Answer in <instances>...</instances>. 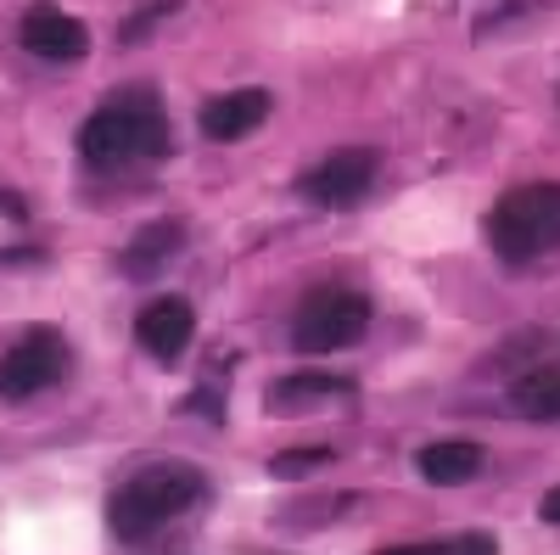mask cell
Segmentation results:
<instances>
[{"label": "cell", "instance_id": "obj_1", "mask_svg": "<svg viewBox=\"0 0 560 555\" xmlns=\"http://www.w3.org/2000/svg\"><path fill=\"white\" fill-rule=\"evenodd\" d=\"M163 152H168V107L147 84L113 90L79 129V158L102 174L124 169V163H152Z\"/></svg>", "mask_w": 560, "mask_h": 555}, {"label": "cell", "instance_id": "obj_2", "mask_svg": "<svg viewBox=\"0 0 560 555\" xmlns=\"http://www.w3.org/2000/svg\"><path fill=\"white\" fill-rule=\"evenodd\" d=\"M202 494H208L202 466H185V460H158V466L135 472L129 483L113 488L107 522H113V533H118L124 544H140V539H152L158 528H168L174 517H185Z\"/></svg>", "mask_w": 560, "mask_h": 555}, {"label": "cell", "instance_id": "obj_3", "mask_svg": "<svg viewBox=\"0 0 560 555\" xmlns=\"http://www.w3.org/2000/svg\"><path fill=\"white\" fill-rule=\"evenodd\" d=\"M488 242L504 264H533L560 247V185L555 180H527L504 192L488 213Z\"/></svg>", "mask_w": 560, "mask_h": 555}, {"label": "cell", "instance_id": "obj_4", "mask_svg": "<svg viewBox=\"0 0 560 555\" xmlns=\"http://www.w3.org/2000/svg\"><path fill=\"white\" fill-rule=\"evenodd\" d=\"M370 326V298L353 287H325L308 292L292 314V348L298 354H342Z\"/></svg>", "mask_w": 560, "mask_h": 555}, {"label": "cell", "instance_id": "obj_5", "mask_svg": "<svg viewBox=\"0 0 560 555\" xmlns=\"http://www.w3.org/2000/svg\"><path fill=\"white\" fill-rule=\"evenodd\" d=\"M376 174H382V152L342 147V152H325L314 169L298 174V197L314 208H353L376 185Z\"/></svg>", "mask_w": 560, "mask_h": 555}, {"label": "cell", "instance_id": "obj_6", "mask_svg": "<svg viewBox=\"0 0 560 555\" xmlns=\"http://www.w3.org/2000/svg\"><path fill=\"white\" fill-rule=\"evenodd\" d=\"M68 370V348L57 332H28L0 354V398H34L45 388H57Z\"/></svg>", "mask_w": 560, "mask_h": 555}, {"label": "cell", "instance_id": "obj_7", "mask_svg": "<svg viewBox=\"0 0 560 555\" xmlns=\"http://www.w3.org/2000/svg\"><path fill=\"white\" fill-rule=\"evenodd\" d=\"M18 39H23V51H34L39 62H79L90 51V34L73 12H62L57 0H34V7L23 12L18 23Z\"/></svg>", "mask_w": 560, "mask_h": 555}, {"label": "cell", "instance_id": "obj_8", "mask_svg": "<svg viewBox=\"0 0 560 555\" xmlns=\"http://www.w3.org/2000/svg\"><path fill=\"white\" fill-rule=\"evenodd\" d=\"M191 337H197V314H191L185 298H152L147 309L135 314V343L147 348L158 365H174Z\"/></svg>", "mask_w": 560, "mask_h": 555}, {"label": "cell", "instance_id": "obj_9", "mask_svg": "<svg viewBox=\"0 0 560 555\" xmlns=\"http://www.w3.org/2000/svg\"><path fill=\"white\" fill-rule=\"evenodd\" d=\"M275 113L269 90H230V96H213L202 107V135L208 141H247L253 129H264Z\"/></svg>", "mask_w": 560, "mask_h": 555}, {"label": "cell", "instance_id": "obj_10", "mask_svg": "<svg viewBox=\"0 0 560 555\" xmlns=\"http://www.w3.org/2000/svg\"><path fill=\"white\" fill-rule=\"evenodd\" d=\"M185 247V224L179 219H152L140 236L124 247V258H118V269L129 275V281H152L158 269H168L174 264V253Z\"/></svg>", "mask_w": 560, "mask_h": 555}, {"label": "cell", "instance_id": "obj_11", "mask_svg": "<svg viewBox=\"0 0 560 555\" xmlns=\"http://www.w3.org/2000/svg\"><path fill=\"white\" fill-rule=\"evenodd\" d=\"M482 443H465V438H443V443H427L415 454V466L420 477H427L432 488H459V483H471L482 472Z\"/></svg>", "mask_w": 560, "mask_h": 555}, {"label": "cell", "instance_id": "obj_12", "mask_svg": "<svg viewBox=\"0 0 560 555\" xmlns=\"http://www.w3.org/2000/svg\"><path fill=\"white\" fill-rule=\"evenodd\" d=\"M348 382H337V377H314V370H308V377H287V382H275L269 388V415H298V409H314V404H325V398H331V393H342Z\"/></svg>", "mask_w": 560, "mask_h": 555}, {"label": "cell", "instance_id": "obj_13", "mask_svg": "<svg viewBox=\"0 0 560 555\" xmlns=\"http://www.w3.org/2000/svg\"><path fill=\"white\" fill-rule=\"evenodd\" d=\"M510 404H516L527 421H560V370H527V377L510 388Z\"/></svg>", "mask_w": 560, "mask_h": 555}, {"label": "cell", "instance_id": "obj_14", "mask_svg": "<svg viewBox=\"0 0 560 555\" xmlns=\"http://www.w3.org/2000/svg\"><path fill=\"white\" fill-rule=\"evenodd\" d=\"M168 12H179V0H152V7H140V12H129V23H124V45H140L152 28H158V18H168Z\"/></svg>", "mask_w": 560, "mask_h": 555}, {"label": "cell", "instance_id": "obj_15", "mask_svg": "<svg viewBox=\"0 0 560 555\" xmlns=\"http://www.w3.org/2000/svg\"><path fill=\"white\" fill-rule=\"evenodd\" d=\"M331 466V449H292V454H275V477H298V472H319Z\"/></svg>", "mask_w": 560, "mask_h": 555}, {"label": "cell", "instance_id": "obj_16", "mask_svg": "<svg viewBox=\"0 0 560 555\" xmlns=\"http://www.w3.org/2000/svg\"><path fill=\"white\" fill-rule=\"evenodd\" d=\"M420 550H448V555H488L493 539L488 533H465V539H438V544H420Z\"/></svg>", "mask_w": 560, "mask_h": 555}, {"label": "cell", "instance_id": "obj_17", "mask_svg": "<svg viewBox=\"0 0 560 555\" xmlns=\"http://www.w3.org/2000/svg\"><path fill=\"white\" fill-rule=\"evenodd\" d=\"M538 517H544L549 528H560V483H555V488L544 494V505H538Z\"/></svg>", "mask_w": 560, "mask_h": 555}, {"label": "cell", "instance_id": "obj_18", "mask_svg": "<svg viewBox=\"0 0 560 555\" xmlns=\"http://www.w3.org/2000/svg\"><path fill=\"white\" fill-rule=\"evenodd\" d=\"M0 213H12V219H23L28 208H23V197H7V192H0Z\"/></svg>", "mask_w": 560, "mask_h": 555}]
</instances>
